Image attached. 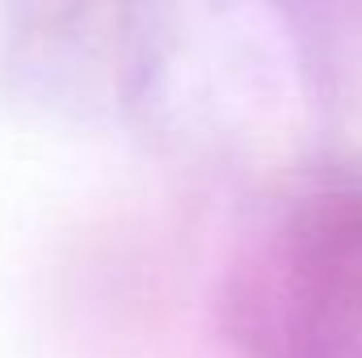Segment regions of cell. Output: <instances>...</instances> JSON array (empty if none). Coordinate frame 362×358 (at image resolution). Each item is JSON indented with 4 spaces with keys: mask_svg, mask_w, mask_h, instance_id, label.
Masks as SVG:
<instances>
[]
</instances>
